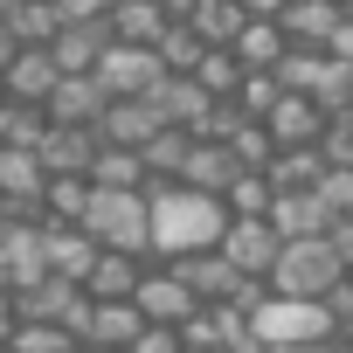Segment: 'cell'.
<instances>
[{"label":"cell","instance_id":"obj_38","mask_svg":"<svg viewBox=\"0 0 353 353\" xmlns=\"http://www.w3.org/2000/svg\"><path fill=\"white\" fill-rule=\"evenodd\" d=\"M250 14H284V0H243Z\"/></svg>","mask_w":353,"mask_h":353},{"label":"cell","instance_id":"obj_41","mask_svg":"<svg viewBox=\"0 0 353 353\" xmlns=\"http://www.w3.org/2000/svg\"><path fill=\"white\" fill-rule=\"evenodd\" d=\"M8 222H14V201H8V194H0V229H8Z\"/></svg>","mask_w":353,"mask_h":353},{"label":"cell","instance_id":"obj_13","mask_svg":"<svg viewBox=\"0 0 353 353\" xmlns=\"http://www.w3.org/2000/svg\"><path fill=\"white\" fill-rule=\"evenodd\" d=\"M56 56L42 49V42H28V49H14V63L0 70V90H8L14 104H49V90H56Z\"/></svg>","mask_w":353,"mask_h":353},{"label":"cell","instance_id":"obj_42","mask_svg":"<svg viewBox=\"0 0 353 353\" xmlns=\"http://www.w3.org/2000/svg\"><path fill=\"white\" fill-rule=\"evenodd\" d=\"M70 353H111V346H90V339H77V346H70Z\"/></svg>","mask_w":353,"mask_h":353},{"label":"cell","instance_id":"obj_15","mask_svg":"<svg viewBox=\"0 0 353 353\" xmlns=\"http://www.w3.org/2000/svg\"><path fill=\"white\" fill-rule=\"evenodd\" d=\"M35 152H42L49 173H90V159H97V125H56V118H49V132L35 139Z\"/></svg>","mask_w":353,"mask_h":353},{"label":"cell","instance_id":"obj_37","mask_svg":"<svg viewBox=\"0 0 353 353\" xmlns=\"http://www.w3.org/2000/svg\"><path fill=\"white\" fill-rule=\"evenodd\" d=\"M14 49H21V42H14V28H8V21H0V70H8V63H14Z\"/></svg>","mask_w":353,"mask_h":353},{"label":"cell","instance_id":"obj_36","mask_svg":"<svg viewBox=\"0 0 353 353\" xmlns=\"http://www.w3.org/2000/svg\"><path fill=\"white\" fill-rule=\"evenodd\" d=\"M14 325H21V312H14V291H0V346L14 339Z\"/></svg>","mask_w":353,"mask_h":353},{"label":"cell","instance_id":"obj_32","mask_svg":"<svg viewBox=\"0 0 353 353\" xmlns=\"http://www.w3.org/2000/svg\"><path fill=\"white\" fill-rule=\"evenodd\" d=\"M125 353H188V339H181V325H145Z\"/></svg>","mask_w":353,"mask_h":353},{"label":"cell","instance_id":"obj_19","mask_svg":"<svg viewBox=\"0 0 353 353\" xmlns=\"http://www.w3.org/2000/svg\"><path fill=\"white\" fill-rule=\"evenodd\" d=\"M139 332H145V312H139L132 298H90V325H83V339H90V346L125 353Z\"/></svg>","mask_w":353,"mask_h":353},{"label":"cell","instance_id":"obj_26","mask_svg":"<svg viewBox=\"0 0 353 353\" xmlns=\"http://www.w3.org/2000/svg\"><path fill=\"white\" fill-rule=\"evenodd\" d=\"M90 181H97V188H145V159H139L132 145H104V139H97Z\"/></svg>","mask_w":353,"mask_h":353},{"label":"cell","instance_id":"obj_6","mask_svg":"<svg viewBox=\"0 0 353 353\" xmlns=\"http://www.w3.org/2000/svg\"><path fill=\"white\" fill-rule=\"evenodd\" d=\"M132 305L145 312V325H181V319H194V312H201V298L188 291V277L173 270V263H145V277H139Z\"/></svg>","mask_w":353,"mask_h":353},{"label":"cell","instance_id":"obj_33","mask_svg":"<svg viewBox=\"0 0 353 353\" xmlns=\"http://www.w3.org/2000/svg\"><path fill=\"white\" fill-rule=\"evenodd\" d=\"M111 8H118V0H56V14H63V21H104Z\"/></svg>","mask_w":353,"mask_h":353},{"label":"cell","instance_id":"obj_29","mask_svg":"<svg viewBox=\"0 0 353 353\" xmlns=\"http://www.w3.org/2000/svg\"><path fill=\"white\" fill-rule=\"evenodd\" d=\"M77 339L56 325V319H21L14 325V339H8V353H70Z\"/></svg>","mask_w":353,"mask_h":353},{"label":"cell","instance_id":"obj_12","mask_svg":"<svg viewBox=\"0 0 353 353\" xmlns=\"http://www.w3.org/2000/svg\"><path fill=\"white\" fill-rule=\"evenodd\" d=\"M263 132H270L277 145H319L325 111H319V97H305V90H277V104L263 111Z\"/></svg>","mask_w":353,"mask_h":353},{"label":"cell","instance_id":"obj_18","mask_svg":"<svg viewBox=\"0 0 353 353\" xmlns=\"http://www.w3.org/2000/svg\"><path fill=\"white\" fill-rule=\"evenodd\" d=\"M353 8H339V0H284V35H291V49H325L332 42V28L346 21Z\"/></svg>","mask_w":353,"mask_h":353},{"label":"cell","instance_id":"obj_30","mask_svg":"<svg viewBox=\"0 0 353 353\" xmlns=\"http://www.w3.org/2000/svg\"><path fill=\"white\" fill-rule=\"evenodd\" d=\"M152 49H159V63H166V70H194V63H201V49H208V42H201V35H194V28H188V21H166V28H159V42H152Z\"/></svg>","mask_w":353,"mask_h":353},{"label":"cell","instance_id":"obj_40","mask_svg":"<svg viewBox=\"0 0 353 353\" xmlns=\"http://www.w3.org/2000/svg\"><path fill=\"white\" fill-rule=\"evenodd\" d=\"M0 291H14V270H8V256H0Z\"/></svg>","mask_w":353,"mask_h":353},{"label":"cell","instance_id":"obj_9","mask_svg":"<svg viewBox=\"0 0 353 353\" xmlns=\"http://www.w3.org/2000/svg\"><path fill=\"white\" fill-rule=\"evenodd\" d=\"M42 188H49V166L35 145H0V194L14 201V215H42Z\"/></svg>","mask_w":353,"mask_h":353},{"label":"cell","instance_id":"obj_2","mask_svg":"<svg viewBox=\"0 0 353 353\" xmlns=\"http://www.w3.org/2000/svg\"><path fill=\"white\" fill-rule=\"evenodd\" d=\"M319 339H339V319L325 298H291V291H270L250 305V346H319Z\"/></svg>","mask_w":353,"mask_h":353},{"label":"cell","instance_id":"obj_28","mask_svg":"<svg viewBox=\"0 0 353 353\" xmlns=\"http://www.w3.org/2000/svg\"><path fill=\"white\" fill-rule=\"evenodd\" d=\"M194 77H201V90H208V97H236V83H243V63H236V49H201Z\"/></svg>","mask_w":353,"mask_h":353},{"label":"cell","instance_id":"obj_14","mask_svg":"<svg viewBox=\"0 0 353 353\" xmlns=\"http://www.w3.org/2000/svg\"><path fill=\"white\" fill-rule=\"evenodd\" d=\"M263 215L277 222L284 243H291V236H325V229H332V208L319 201V188H277Z\"/></svg>","mask_w":353,"mask_h":353},{"label":"cell","instance_id":"obj_39","mask_svg":"<svg viewBox=\"0 0 353 353\" xmlns=\"http://www.w3.org/2000/svg\"><path fill=\"white\" fill-rule=\"evenodd\" d=\"M159 8H166V14H173V21H181V14H188V8H194V0H159Z\"/></svg>","mask_w":353,"mask_h":353},{"label":"cell","instance_id":"obj_1","mask_svg":"<svg viewBox=\"0 0 353 353\" xmlns=\"http://www.w3.org/2000/svg\"><path fill=\"white\" fill-rule=\"evenodd\" d=\"M145 208H152V256L159 263L215 250L222 229H229V201L208 194V188H188V181H152L145 188Z\"/></svg>","mask_w":353,"mask_h":353},{"label":"cell","instance_id":"obj_16","mask_svg":"<svg viewBox=\"0 0 353 353\" xmlns=\"http://www.w3.org/2000/svg\"><path fill=\"white\" fill-rule=\"evenodd\" d=\"M42 243H49V277H70V284H83V277H90L97 243H90V229H83V222H42Z\"/></svg>","mask_w":353,"mask_h":353},{"label":"cell","instance_id":"obj_34","mask_svg":"<svg viewBox=\"0 0 353 353\" xmlns=\"http://www.w3.org/2000/svg\"><path fill=\"white\" fill-rule=\"evenodd\" d=\"M325 243L339 250V263L353 270V215H332V229H325Z\"/></svg>","mask_w":353,"mask_h":353},{"label":"cell","instance_id":"obj_31","mask_svg":"<svg viewBox=\"0 0 353 353\" xmlns=\"http://www.w3.org/2000/svg\"><path fill=\"white\" fill-rule=\"evenodd\" d=\"M312 188H319V201H325L332 215H353V166H325Z\"/></svg>","mask_w":353,"mask_h":353},{"label":"cell","instance_id":"obj_23","mask_svg":"<svg viewBox=\"0 0 353 353\" xmlns=\"http://www.w3.org/2000/svg\"><path fill=\"white\" fill-rule=\"evenodd\" d=\"M208 49H229L236 35H243V21H250V8H243V0H194V8L181 14Z\"/></svg>","mask_w":353,"mask_h":353},{"label":"cell","instance_id":"obj_10","mask_svg":"<svg viewBox=\"0 0 353 353\" xmlns=\"http://www.w3.org/2000/svg\"><path fill=\"white\" fill-rule=\"evenodd\" d=\"M173 270L188 277V291H194L201 305H222V298H243V284H250V277H243V270H236V263L222 256V243H215V250H194V256H173Z\"/></svg>","mask_w":353,"mask_h":353},{"label":"cell","instance_id":"obj_27","mask_svg":"<svg viewBox=\"0 0 353 353\" xmlns=\"http://www.w3.org/2000/svg\"><path fill=\"white\" fill-rule=\"evenodd\" d=\"M90 201V173H49L42 188V222H77Z\"/></svg>","mask_w":353,"mask_h":353},{"label":"cell","instance_id":"obj_25","mask_svg":"<svg viewBox=\"0 0 353 353\" xmlns=\"http://www.w3.org/2000/svg\"><path fill=\"white\" fill-rule=\"evenodd\" d=\"M104 21H63L56 28V42H49V56H56V70H97V56H104Z\"/></svg>","mask_w":353,"mask_h":353},{"label":"cell","instance_id":"obj_11","mask_svg":"<svg viewBox=\"0 0 353 353\" xmlns=\"http://www.w3.org/2000/svg\"><path fill=\"white\" fill-rule=\"evenodd\" d=\"M104 104H111V97H104V83H97V70H63L42 111H49L56 125H97V118H104Z\"/></svg>","mask_w":353,"mask_h":353},{"label":"cell","instance_id":"obj_24","mask_svg":"<svg viewBox=\"0 0 353 353\" xmlns=\"http://www.w3.org/2000/svg\"><path fill=\"white\" fill-rule=\"evenodd\" d=\"M166 21H173V14L159 8V0H118V8L104 14V35H111V42H145V49H152Z\"/></svg>","mask_w":353,"mask_h":353},{"label":"cell","instance_id":"obj_35","mask_svg":"<svg viewBox=\"0 0 353 353\" xmlns=\"http://www.w3.org/2000/svg\"><path fill=\"white\" fill-rule=\"evenodd\" d=\"M243 353H346L339 339H319V346H243Z\"/></svg>","mask_w":353,"mask_h":353},{"label":"cell","instance_id":"obj_21","mask_svg":"<svg viewBox=\"0 0 353 353\" xmlns=\"http://www.w3.org/2000/svg\"><path fill=\"white\" fill-rule=\"evenodd\" d=\"M152 132H159V111H152L145 97H111L104 118H97V139H104V145H132V152H139Z\"/></svg>","mask_w":353,"mask_h":353},{"label":"cell","instance_id":"obj_3","mask_svg":"<svg viewBox=\"0 0 353 353\" xmlns=\"http://www.w3.org/2000/svg\"><path fill=\"white\" fill-rule=\"evenodd\" d=\"M77 222L90 229L97 250L152 256V208H145V188H97V181H90V201H83Z\"/></svg>","mask_w":353,"mask_h":353},{"label":"cell","instance_id":"obj_5","mask_svg":"<svg viewBox=\"0 0 353 353\" xmlns=\"http://www.w3.org/2000/svg\"><path fill=\"white\" fill-rule=\"evenodd\" d=\"M159 77H166V63H159V49H145V42H104V56H97L104 97H145Z\"/></svg>","mask_w":353,"mask_h":353},{"label":"cell","instance_id":"obj_17","mask_svg":"<svg viewBox=\"0 0 353 353\" xmlns=\"http://www.w3.org/2000/svg\"><path fill=\"white\" fill-rule=\"evenodd\" d=\"M236 173H243V159L229 152V139H208V132H194L181 181H188V188H208V194H229V181H236Z\"/></svg>","mask_w":353,"mask_h":353},{"label":"cell","instance_id":"obj_43","mask_svg":"<svg viewBox=\"0 0 353 353\" xmlns=\"http://www.w3.org/2000/svg\"><path fill=\"white\" fill-rule=\"evenodd\" d=\"M8 8H14V0H0V14H8Z\"/></svg>","mask_w":353,"mask_h":353},{"label":"cell","instance_id":"obj_8","mask_svg":"<svg viewBox=\"0 0 353 353\" xmlns=\"http://www.w3.org/2000/svg\"><path fill=\"white\" fill-rule=\"evenodd\" d=\"M145 104L159 111V125H188V132H201V125H208V111H215V97L201 90V77H194V70H166V77L145 90Z\"/></svg>","mask_w":353,"mask_h":353},{"label":"cell","instance_id":"obj_7","mask_svg":"<svg viewBox=\"0 0 353 353\" xmlns=\"http://www.w3.org/2000/svg\"><path fill=\"white\" fill-rule=\"evenodd\" d=\"M277 250H284V236H277L270 215H229V229H222V256H229L243 277H270Z\"/></svg>","mask_w":353,"mask_h":353},{"label":"cell","instance_id":"obj_22","mask_svg":"<svg viewBox=\"0 0 353 353\" xmlns=\"http://www.w3.org/2000/svg\"><path fill=\"white\" fill-rule=\"evenodd\" d=\"M139 277H145V256H132V250H97L83 291H90V298H132Z\"/></svg>","mask_w":353,"mask_h":353},{"label":"cell","instance_id":"obj_4","mask_svg":"<svg viewBox=\"0 0 353 353\" xmlns=\"http://www.w3.org/2000/svg\"><path fill=\"white\" fill-rule=\"evenodd\" d=\"M346 277V263H339V250L325 243V236H291L284 250H277V263H270V291H291V298H325L332 284Z\"/></svg>","mask_w":353,"mask_h":353},{"label":"cell","instance_id":"obj_20","mask_svg":"<svg viewBox=\"0 0 353 353\" xmlns=\"http://www.w3.org/2000/svg\"><path fill=\"white\" fill-rule=\"evenodd\" d=\"M229 49H236V63H243V70H277V63L291 56V35H284V21H277V14H250V21H243V35H236Z\"/></svg>","mask_w":353,"mask_h":353}]
</instances>
